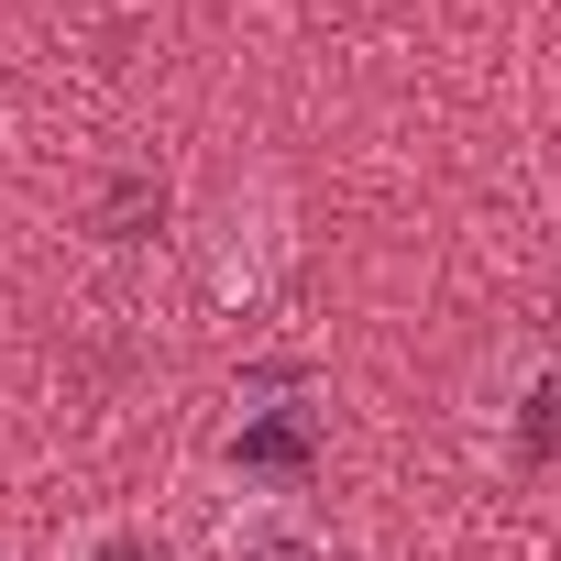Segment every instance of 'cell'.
<instances>
[{"label":"cell","instance_id":"1","mask_svg":"<svg viewBox=\"0 0 561 561\" xmlns=\"http://www.w3.org/2000/svg\"><path fill=\"white\" fill-rule=\"evenodd\" d=\"M209 561H331V528L298 495H231L209 528Z\"/></svg>","mask_w":561,"mask_h":561},{"label":"cell","instance_id":"2","mask_svg":"<svg viewBox=\"0 0 561 561\" xmlns=\"http://www.w3.org/2000/svg\"><path fill=\"white\" fill-rule=\"evenodd\" d=\"M275 287V198L253 187V209L231 198V242H220V298H264Z\"/></svg>","mask_w":561,"mask_h":561},{"label":"cell","instance_id":"3","mask_svg":"<svg viewBox=\"0 0 561 561\" xmlns=\"http://www.w3.org/2000/svg\"><path fill=\"white\" fill-rule=\"evenodd\" d=\"M242 462H264V473H309V419H253V430H242Z\"/></svg>","mask_w":561,"mask_h":561},{"label":"cell","instance_id":"4","mask_svg":"<svg viewBox=\"0 0 561 561\" xmlns=\"http://www.w3.org/2000/svg\"><path fill=\"white\" fill-rule=\"evenodd\" d=\"M550 451H561V375L528 397V462H550Z\"/></svg>","mask_w":561,"mask_h":561}]
</instances>
